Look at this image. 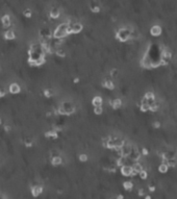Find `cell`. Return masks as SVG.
<instances>
[{
	"label": "cell",
	"mask_w": 177,
	"mask_h": 199,
	"mask_svg": "<svg viewBox=\"0 0 177 199\" xmlns=\"http://www.w3.org/2000/svg\"><path fill=\"white\" fill-rule=\"evenodd\" d=\"M70 34V31H69V24L62 23L60 25H58L56 27V29L53 32V36L57 40H62L64 38Z\"/></svg>",
	"instance_id": "6da1fadb"
},
{
	"label": "cell",
	"mask_w": 177,
	"mask_h": 199,
	"mask_svg": "<svg viewBox=\"0 0 177 199\" xmlns=\"http://www.w3.org/2000/svg\"><path fill=\"white\" fill-rule=\"evenodd\" d=\"M130 36H131V30L129 28L123 27V28H120L118 30L117 34H116V38L121 42H126L130 39Z\"/></svg>",
	"instance_id": "7a4b0ae2"
},
{
	"label": "cell",
	"mask_w": 177,
	"mask_h": 199,
	"mask_svg": "<svg viewBox=\"0 0 177 199\" xmlns=\"http://www.w3.org/2000/svg\"><path fill=\"white\" fill-rule=\"evenodd\" d=\"M73 112H74V107L69 102H64L60 106V109H58V113L60 115H69V114H72Z\"/></svg>",
	"instance_id": "3957f363"
},
{
	"label": "cell",
	"mask_w": 177,
	"mask_h": 199,
	"mask_svg": "<svg viewBox=\"0 0 177 199\" xmlns=\"http://www.w3.org/2000/svg\"><path fill=\"white\" fill-rule=\"evenodd\" d=\"M120 171H121V174L123 176H126V177H130V176L134 175L131 166H123V167H121Z\"/></svg>",
	"instance_id": "277c9868"
},
{
	"label": "cell",
	"mask_w": 177,
	"mask_h": 199,
	"mask_svg": "<svg viewBox=\"0 0 177 199\" xmlns=\"http://www.w3.org/2000/svg\"><path fill=\"white\" fill-rule=\"evenodd\" d=\"M161 32H163V28L158 24H154L150 28V34L152 36H159L161 34Z\"/></svg>",
	"instance_id": "5b68a950"
},
{
	"label": "cell",
	"mask_w": 177,
	"mask_h": 199,
	"mask_svg": "<svg viewBox=\"0 0 177 199\" xmlns=\"http://www.w3.org/2000/svg\"><path fill=\"white\" fill-rule=\"evenodd\" d=\"M82 30V25L80 23L69 24V31L70 34H79Z\"/></svg>",
	"instance_id": "8992f818"
},
{
	"label": "cell",
	"mask_w": 177,
	"mask_h": 199,
	"mask_svg": "<svg viewBox=\"0 0 177 199\" xmlns=\"http://www.w3.org/2000/svg\"><path fill=\"white\" fill-rule=\"evenodd\" d=\"M43 193V187L39 186V185H36L34 187L31 188V194L34 197H38L39 195H41Z\"/></svg>",
	"instance_id": "52a82bcc"
},
{
	"label": "cell",
	"mask_w": 177,
	"mask_h": 199,
	"mask_svg": "<svg viewBox=\"0 0 177 199\" xmlns=\"http://www.w3.org/2000/svg\"><path fill=\"white\" fill-rule=\"evenodd\" d=\"M144 99H145L146 101H148L149 104H151L152 102L155 101V94H154L153 92H151V91H148V92H146L145 95H144Z\"/></svg>",
	"instance_id": "ba28073f"
},
{
	"label": "cell",
	"mask_w": 177,
	"mask_h": 199,
	"mask_svg": "<svg viewBox=\"0 0 177 199\" xmlns=\"http://www.w3.org/2000/svg\"><path fill=\"white\" fill-rule=\"evenodd\" d=\"M131 168H132L133 174H139L142 170H144V166L140 163V162H137V163H133L131 165Z\"/></svg>",
	"instance_id": "9c48e42d"
},
{
	"label": "cell",
	"mask_w": 177,
	"mask_h": 199,
	"mask_svg": "<svg viewBox=\"0 0 177 199\" xmlns=\"http://www.w3.org/2000/svg\"><path fill=\"white\" fill-rule=\"evenodd\" d=\"M149 109H150V104H149L148 101H146L145 99H142V102H141V105H140V109L141 112L143 113H147L149 112Z\"/></svg>",
	"instance_id": "30bf717a"
},
{
	"label": "cell",
	"mask_w": 177,
	"mask_h": 199,
	"mask_svg": "<svg viewBox=\"0 0 177 199\" xmlns=\"http://www.w3.org/2000/svg\"><path fill=\"white\" fill-rule=\"evenodd\" d=\"M8 90H10V92L12 94H18V93H20L21 88H20V85H19L18 83H12V85H10Z\"/></svg>",
	"instance_id": "8fae6325"
},
{
	"label": "cell",
	"mask_w": 177,
	"mask_h": 199,
	"mask_svg": "<svg viewBox=\"0 0 177 199\" xmlns=\"http://www.w3.org/2000/svg\"><path fill=\"white\" fill-rule=\"evenodd\" d=\"M166 165L170 168H175L177 166V158H168L166 162Z\"/></svg>",
	"instance_id": "7c38bea8"
},
{
	"label": "cell",
	"mask_w": 177,
	"mask_h": 199,
	"mask_svg": "<svg viewBox=\"0 0 177 199\" xmlns=\"http://www.w3.org/2000/svg\"><path fill=\"white\" fill-rule=\"evenodd\" d=\"M102 102H103V100H102V98L100 96L94 97L93 100H92V104L94 105V107H96V106H102Z\"/></svg>",
	"instance_id": "4fadbf2b"
},
{
	"label": "cell",
	"mask_w": 177,
	"mask_h": 199,
	"mask_svg": "<svg viewBox=\"0 0 177 199\" xmlns=\"http://www.w3.org/2000/svg\"><path fill=\"white\" fill-rule=\"evenodd\" d=\"M159 107H161V104H159L158 101H154V102H152V103L150 104V109H149V111L152 112V113H156V112L158 111Z\"/></svg>",
	"instance_id": "5bb4252c"
},
{
	"label": "cell",
	"mask_w": 177,
	"mask_h": 199,
	"mask_svg": "<svg viewBox=\"0 0 177 199\" xmlns=\"http://www.w3.org/2000/svg\"><path fill=\"white\" fill-rule=\"evenodd\" d=\"M157 170H158V172L161 174H166V173H168V171H169V167L167 165H165V164L161 163L158 166V168H157Z\"/></svg>",
	"instance_id": "9a60e30c"
},
{
	"label": "cell",
	"mask_w": 177,
	"mask_h": 199,
	"mask_svg": "<svg viewBox=\"0 0 177 199\" xmlns=\"http://www.w3.org/2000/svg\"><path fill=\"white\" fill-rule=\"evenodd\" d=\"M60 12L57 8H53L51 10H50V17H51V18L57 19L60 17Z\"/></svg>",
	"instance_id": "2e32d148"
},
{
	"label": "cell",
	"mask_w": 177,
	"mask_h": 199,
	"mask_svg": "<svg viewBox=\"0 0 177 199\" xmlns=\"http://www.w3.org/2000/svg\"><path fill=\"white\" fill-rule=\"evenodd\" d=\"M112 106L115 109H120V107L122 106V101H121V99H119V98L114 99V100L112 101Z\"/></svg>",
	"instance_id": "e0dca14e"
},
{
	"label": "cell",
	"mask_w": 177,
	"mask_h": 199,
	"mask_svg": "<svg viewBox=\"0 0 177 199\" xmlns=\"http://www.w3.org/2000/svg\"><path fill=\"white\" fill-rule=\"evenodd\" d=\"M62 163V160L60 156H58V155H55V156H53L51 160V164L53 166H58L60 165V164Z\"/></svg>",
	"instance_id": "ac0fdd59"
},
{
	"label": "cell",
	"mask_w": 177,
	"mask_h": 199,
	"mask_svg": "<svg viewBox=\"0 0 177 199\" xmlns=\"http://www.w3.org/2000/svg\"><path fill=\"white\" fill-rule=\"evenodd\" d=\"M4 38H5L6 40H8V41H12V40H14V39L16 38L15 32H14L13 30H8V31H5Z\"/></svg>",
	"instance_id": "d6986e66"
},
{
	"label": "cell",
	"mask_w": 177,
	"mask_h": 199,
	"mask_svg": "<svg viewBox=\"0 0 177 199\" xmlns=\"http://www.w3.org/2000/svg\"><path fill=\"white\" fill-rule=\"evenodd\" d=\"M1 21H2V24L4 27H8V26L10 25V18L8 15H4L2 17V19H1Z\"/></svg>",
	"instance_id": "ffe728a7"
},
{
	"label": "cell",
	"mask_w": 177,
	"mask_h": 199,
	"mask_svg": "<svg viewBox=\"0 0 177 199\" xmlns=\"http://www.w3.org/2000/svg\"><path fill=\"white\" fill-rule=\"evenodd\" d=\"M123 188H124L126 191H131V190L133 189V184H132V181H124L123 182Z\"/></svg>",
	"instance_id": "44dd1931"
},
{
	"label": "cell",
	"mask_w": 177,
	"mask_h": 199,
	"mask_svg": "<svg viewBox=\"0 0 177 199\" xmlns=\"http://www.w3.org/2000/svg\"><path fill=\"white\" fill-rule=\"evenodd\" d=\"M139 176H140V178L142 179V180H146V179L148 178V171L147 170H145V169H144V170H142L140 172V173L138 174Z\"/></svg>",
	"instance_id": "7402d4cb"
},
{
	"label": "cell",
	"mask_w": 177,
	"mask_h": 199,
	"mask_svg": "<svg viewBox=\"0 0 177 199\" xmlns=\"http://www.w3.org/2000/svg\"><path fill=\"white\" fill-rule=\"evenodd\" d=\"M104 87L106 89H108V90H114L115 85L112 80H105V81H104Z\"/></svg>",
	"instance_id": "603a6c76"
},
{
	"label": "cell",
	"mask_w": 177,
	"mask_h": 199,
	"mask_svg": "<svg viewBox=\"0 0 177 199\" xmlns=\"http://www.w3.org/2000/svg\"><path fill=\"white\" fill-rule=\"evenodd\" d=\"M102 113H103V109H102V106H96V107H94V114H95V115L99 116V115H101Z\"/></svg>",
	"instance_id": "cb8c5ba5"
},
{
	"label": "cell",
	"mask_w": 177,
	"mask_h": 199,
	"mask_svg": "<svg viewBox=\"0 0 177 199\" xmlns=\"http://www.w3.org/2000/svg\"><path fill=\"white\" fill-rule=\"evenodd\" d=\"M46 137L48 138H56L57 137V134L55 130H51V132H48L46 134Z\"/></svg>",
	"instance_id": "d4e9b609"
},
{
	"label": "cell",
	"mask_w": 177,
	"mask_h": 199,
	"mask_svg": "<svg viewBox=\"0 0 177 199\" xmlns=\"http://www.w3.org/2000/svg\"><path fill=\"white\" fill-rule=\"evenodd\" d=\"M56 54L58 55V56H62V57H64L66 55V52L64 51V49H56Z\"/></svg>",
	"instance_id": "484cf974"
},
{
	"label": "cell",
	"mask_w": 177,
	"mask_h": 199,
	"mask_svg": "<svg viewBox=\"0 0 177 199\" xmlns=\"http://www.w3.org/2000/svg\"><path fill=\"white\" fill-rule=\"evenodd\" d=\"M44 94L46 97H51V96L53 95V92H52V90H50V89H47V90L44 91Z\"/></svg>",
	"instance_id": "4316f807"
},
{
	"label": "cell",
	"mask_w": 177,
	"mask_h": 199,
	"mask_svg": "<svg viewBox=\"0 0 177 199\" xmlns=\"http://www.w3.org/2000/svg\"><path fill=\"white\" fill-rule=\"evenodd\" d=\"M140 152H141V155H144V156H147L149 154V151L147 148H142Z\"/></svg>",
	"instance_id": "83f0119b"
},
{
	"label": "cell",
	"mask_w": 177,
	"mask_h": 199,
	"mask_svg": "<svg viewBox=\"0 0 177 199\" xmlns=\"http://www.w3.org/2000/svg\"><path fill=\"white\" fill-rule=\"evenodd\" d=\"M79 160H80V162H86V160H88V155L84 154V153L80 154L79 155Z\"/></svg>",
	"instance_id": "f1b7e54d"
},
{
	"label": "cell",
	"mask_w": 177,
	"mask_h": 199,
	"mask_svg": "<svg viewBox=\"0 0 177 199\" xmlns=\"http://www.w3.org/2000/svg\"><path fill=\"white\" fill-rule=\"evenodd\" d=\"M138 194H139V196L140 197H145L146 195V191L144 189H139V192H138Z\"/></svg>",
	"instance_id": "f546056e"
},
{
	"label": "cell",
	"mask_w": 177,
	"mask_h": 199,
	"mask_svg": "<svg viewBox=\"0 0 177 199\" xmlns=\"http://www.w3.org/2000/svg\"><path fill=\"white\" fill-rule=\"evenodd\" d=\"M148 190L151 192V193H153V192L156 191V186H154V185H149V186H148Z\"/></svg>",
	"instance_id": "4dcf8cb0"
},
{
	"label": "cell",
	"mask_w": 177,
	"mask_h": 199,
	"mask_svg": "<svg viewBox=\"0 0 177 199\" xmlns=\"http://www.w3.org/2000/svg\"><path fill=\"white\" fill-rule=\"evenodd\" d=\"M24 15H25V17H30V10H24Z\"/></svg>",
	"instance_id": "1f68e13d"
},
{
	"label": "cell",
	"mask_w": 177,
	"mask_h": 199,
	"mask_svg": "<svg viewBox=\"0 0 177 199\" xmlns=\"http://www.w3.org/2000/svg\"><path fill=\"white\" fill-rule=\"evenodd\" d=\"M153 127L154 128H158V127H161V123H159L158 121H156L153 123Z\"/></svg>",
	"instance_id": "d6a6232c"
},
{
	"label": "cell",
	"mask_w": 177,
	"mask_h": 199,
	"mask_svg": "<svg viewBox=\"0 0 177 199\" xmlns=\"http://www.w3.org/2000/svg\"><path fill=\"white\" fill-rule=\"evenodd\" d=\"M92 10H93V12H95V13H97V12H99V10H100V8H99V6L95 5L94 8H92Z\"/></svg>",
	"instance_id": "836d02e7"
},
{
	"label": "cell",
	"mask_w": 177,
	"mask_h": 199,
	"mask_svg": "<svg viewBox=\"0 0 177 199\" xmlns=\"http://www.w3.org/2000/svg\"><path fill=\"white\" fill-rule=\"evenodd\" d=\"M5 95V92L3 90H0V98H1V97H3V96Z\"/></svg>",
	"instance_id": "e575fe53"
},
{
	"label": "cell",
	"mask_w": 177,
	"mask_h": 199,
	"mask_svg": "<svg viewBox=\"0 0 177 199\" xmlns=\"http://www.w3.org/2000/svg\"><path fill=\"white\" fill-rule=\"evenodd\" d=\"M117 199H124V196L120 194V195H118V196H117Z\"/></svg>",
	"instance_id": "d590c367"
},
{
	"label": "cell",
	"mask_w": 177,
	"mask_h": 199,
	"mask_svg": "<svg viewBox=\"0 0 177 199\" xmlns=\"http://www.w3.org/2000/svg\"><path fill=\"white\" fill-rule=\"evenodd\" d=\"M145 199H151V196H150V195H146Z\"/></svg>",
	"instance_id": "8d00e7d4"
}]
</instances>
